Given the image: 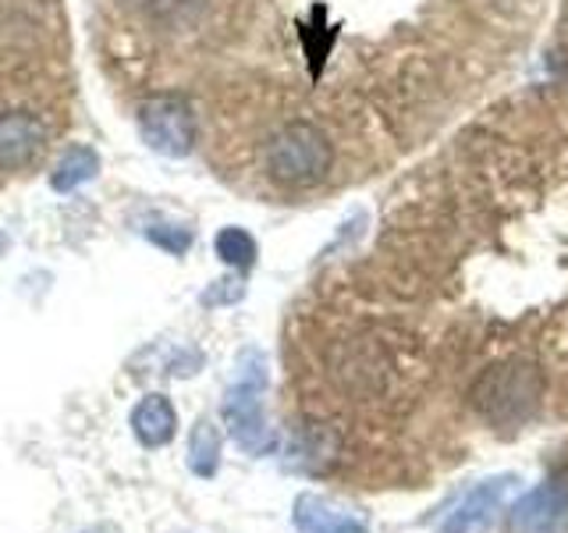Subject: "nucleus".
<instances>
[{
	"mask_svg": "<svg viewBox=\"0 0 568 533\" xmlns=\"http://www.w3.org/2000/svg\"><path fill=\"white\" fill-rule=\"evenodd\" d=\"M263 388H266V360L263 352L245 349L235 363V381L224 399V420L248 455H271L277 449L274 431L263 420Z\"/></svg>",
	"mask_w": 568,
	"mask_h": 533,
	"instance_id": "obj_1",
	"label": "nucleus"
},
{
	"mask_svg": "<svg viewBox=\"0 0 568 533\" xmlns=\"http://www.w3.org/2000/svg\"><path fill=\"white\" fill-rule=\"evenodd\" d=\"M334 150L313 121H292L266 142V174L277 185H316L331 171Z\"/></svg>",
	"mask_w": 568,
	"mask_h": 533,
	"instance_id": "obj_2",
	"label": "nucleus"
},
{
	"mask_svg": "<svg viewBox=\"0 0 568 533\" xmlns=\"http://www.w3.org/2000/svg\"><path fill=\"white\" fill-rule=\"evenodd\" d=\"M142 142L160 157H189L195 147V114L178 93H156L139 107Z\"/></svg>",
	"mask_w": 568,
	"mask_h": 533,
	"instance_id": "obj_3",
	"label": "nucleus"
},
{
	"mask_svg": "<svg viewBox=\"0 0 568 533\" xmlns=\"http://www.w3.org/2000/svg\"><path fill=\"white\" fill-rule=\"evenodd\" d=\"M47 150V124L29 111H0V171H26Z\"/></svg>",
	"mask_w": 568,
	"mask_h": 533,
	"instance_id": "obj_4",
	"label": "nucleus"
},
{
	"mask_svg": "<svg viewBox=\"0 0 568 533\" xmlns=\"http://www.w3.org/2000/svg\"><path fill=\"white\" fill-rule=\"evenodd\" d=\"M515 533H568V484L550 480L529 491L511 512Z\"/></svg>",
	"mask_w": 568,
	"mask_h": 533,
	"instance_id": "obj_5",
	"label": "nucleus"
},
{
	"mask_svg": "<svg viewBox=\"0 0 568 533\" xmlns=\"http://www.w3.org/2000/svg\"><path fill=\"white\" fill-rule=\"evenodd\" d=\"M515 484V476H494V480H484L479 487H473L466 497H462V505L444 520L440 533H484L497 509L505 505V497Z\"/></svg>",
	"mask_w": 568,
	"mask_h": 533,
	"instance_id": "obj_6",
	"label": "nucleus"
},
{
	"mask_svg": "<svg viewBox=\"0 0 568 533\" xmlns=\"http://www.w3.org/2000/svg\"><path fill=\"white\" fill-rule=\"evenodd\" d=\"M292 520L298 533H369L363 515L334 505L331 497H320V494H302L295 502Z\"/></svg>",
	"mask_w": 568,
	"mask_h": 533,
	"instance_id": "obj_7",
	"label": "nucleus"
},
{
	"mask_svg": "<svg viewBox=\"0 0 568 533\" xmlns=\"http://www.w3.org/2000/svg\"><path fill=\"white\" fill-rule=\"evenodd\" d=\"M132 434L139 438V444H146V449H164V444H171V438L178 434V413L171 399L164 395L142 399L132 409Z\"/></svg>",
	"mask_w": 568,
	"mask_h": 533,
	"instance_id": "obj_8",
	"label": "nucleus"
},
{
	"mask_svg": "<svg viewBox=\"0 0 568 533\" xmlns=\"http://www.w3.org/2000/svg\"><path fill=\"white\" fill-rule=\"evenodd\" d=\"M97 174H100V157H97V150H89V147H71V150L58 160V168H53V174H50V189H53V192H75L79 185L93 182Z\"/></svg>",
	"mask_w": 568,
	"mask_h": 533,
	"instance_id": "obj_9",
	"label": "nucleus"
},
{
	"mask_svg": "<svg viewBox=\"0 0 568 533\" xmlns=\"http://www.w3.org/2000/svg\"><path fill=\"white\" fill-rule=\"evenodd\" d=\"M221 462V434L210 420H200L189 441V470L195 476H213Z\"/></svg>",
	"mask_w": 568,
	"mask_h": 533,
	"instance_id": "obj_10",
	"label": "nucleus"
},
{
	"mask_svg": "<svg viewBox=\"0 0 568 533\" xmlns=\"http://www.w3.org/2000/svg\"><path fill=\"white\" fill-rule=\"evenodd\" d=\"M213 249H217V257L227 266H239V271H245V266L256 263V239L248 235L245 228H224V231H217Z\"/></svg>",
	"mask_w": 568,
	"mask_h": 533,
	"instance_id": "obj_11",
	"label": "nucleus"
},
{
	"mask_svg": "<svg viewBox=\"0 0 568 533\" xmlns=\"http://www.w3.org/2000/svg\"><path fill=\"white\" fill-rule=\"evenodd\" d=\"M146 239L153 245H160V249H168L171 257H182V253H189V245H192V231L189 228H174V224H150Z\"/></svg>",
	"mask_w": 568,
	"mask_h": 533,
	"instance_id": "obj_12",
	"label": "nucleus"
},
{
	"mask_svg": "<svg viewBox=\"0 0 568 533\" xmlns=\"http://www.w3.org/2000/svg\"><path fill=\"white\" fill-rule=\"evenodd\" d=\"M79 533H121V530L111 526V523H100V526H89V530H79Z\"/></svg>",
	"mask_w": 568,
	"mask_h": 533,
	"instance_id": "obj_13",
	"label": "nucleus"
},
{
	"mask_svg": "<svg viewBox=\"0 0 568 533\" xmlns=\"http://www.w3.org/2000/svg\"><path fill=\"white\" fill-rule=\"evenodd\" d=\"M4 249H8V239H4V231H0V253H4Z\"/></svg>",
	"mask_w": 568,
	"mask_h": 533,
	"instance_id": "obj_14",
	"label": "nucleus"
}]
</instances>
